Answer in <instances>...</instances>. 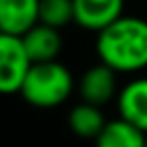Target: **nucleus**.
Segmentation results:
<instances>
[{
  "mask_svg": "<svg viewBox=\"0 0 147 147\" xmlns=\"http://www.w3.org/2000/svg\"><path fill=\"white\" fill-rule=\"evenodd\" d=\"M67 121H69V129L83 139H97L103 127L107 125V119L101 107L85 103V101H81L79 105L71 109Z\"/></svg>",
  "mask_w": 147,
  "mask_h": 147,
  "instance_id": "nucleus-10",
  "label": "nucleus"
},
{
  "mask_svg": "<svg viewBox=\"0 0 147 147\" xmlns=\"http://www.w3.org/2000/svg\"><path fill=\"white\" fill-rule=\"evenodd\" d=\"M119 117L147 133V77L129 81L117 95Z\"/></svg>",
  "mask_w": 147,
  "mask_h": 147,
  "instance_id": "nucleus-7",
  "label": "nucleus"
},
{
  "mask_svg": "<svg viewBox=\"0 0 147 147\" xmlns=\"http://www.w3.org/2000/svg\"><path fill=\"white\" fill-rule=\"evenodd\" d=\"M117 75L111 67L99 63L91 69H87L79 81V95L81 101L103 107L111 99H115L117 93Z\"/></svg>",
  "mask_w": 147,
  "mask_h": 147,
  "instance_id": "nucleus-5",
  "label": "nucleus"
},
{
  "mask_svg": "<svg viewBox=\"0 0 147 147\" xmlns=\"http://www.w3.org/2000/svg\"><path fill=\"white\" fill-rule=\"evenodd\" d=\"M40 0H0V32L24 36L38 24Z\"/></svg>",
  "mask_w": 147,
  "mask_h": 147,
  "instance_id": "nucleus-6",
  "label": "nucleus"
},
{
  "mask_svg": "<svg viewBox=\"0 0 147 147\" xmlns=\"http://www.w3.org/2000/svg\"><path fill=\"white\" fill-rule=\"evenodd\" d=\"M22 38L24 51L30 59V63H51L57 61V57L63 51V36L59 28L47 26V24H34Z\"/></svg>",
  "mask_w": 147,
  "mask_h": 147,
  "instance_id": "nucleus-8",
  "label": "nucleus"
},
{
  "mask_svg": "<svg viewBox=\"0 0 147 147\" xmlns=\"http://www.w3.org/2000/svg\"><path fill=\"white\" fill-rule=\"evenodd\" d=\"M30 65L22 38L0 32V95L20 93Z\"/></svg>",
  "mask_w": 147,
  "mask_h": 147,
  "instance_id": "nucleus-3",
  "label": "nucleus"
},
{
  "mask_svg": "<svg viewBox=\"0 0 147 147\" xmlns=\"http://www.w3.org/2000/svg\"><path fill=\"white\" fill-rule=\"evenodd\" d=\"M97 57L115 73H139L147 69V20L121 16L97 32Z\"/></svg>",
  "mask_w": 147,
  "mask_h": 147,
  "instance_id": "nucleus-1",
  "label": "nucleus"
},
{
  "mask_svg": "<svg viewBox=\"0 0 147 147\" xmlns=\"http://www.w3.org/2000/svg\"><path fill=\"white\" fill-rule=\"evenodd\" d=\"M145 147H147V139H145Z\"/></svg>",
  "mask_w": 147,
  "mask_h": 147,
  "instance_id": "nucleus-12",
  "label": "nucleus"
},
{
  "mask_svg": "<svg viewBox=\"0 0 147 147\" xmlns=\"http://www.w3.org/2000/svg\"><path fill=\"white\" fill-rule=\"evenodd\" d=\"M38 22L53 26V28H63L69 22H75V6L73 0H40L38 8Z\"/></svg>",
  "mask_w": 147,
  "mask_h": 147,
  "instance_id": "nucleus-11",
  "label": "nucleus"
},
{
  "mask_svg": "<svg viewBox=\"0 0 147 147\" xmlns=\"http://www.w3.org/2000/svg\"><path fill=\"white\" fill-rule=\"evenodd\" d=\"M75 91L73 73L59 61L34 63L20 87V97L36 109H55Z\"/></svg>",
  "mask_w": 147,
  "mask_h": 147,
  "instance_id": "nucleus-2",
  "label": "nucleus"
},
{
  "mask_svg": "<svg viewBox=\"0 0 147 147\" xmlns=\"http://www.w3.org/2000/svg\"><path fill=\"white\" fill-rule=\"evenodd\" d=\"M145 131L119 117L107 121V125L95 139V147H145Z\"/></svg>",
  "mask_w": 147,
  "mask_h": 147,
  "instance_id": "nucleus-9",
  "label": "nucleus"
},
{
  "mask_svg": "<svg viewBox=\"0 0 147 147\" xmlns=\"http://www.w3.org/2000/svg\"><path fill=\"white\" fill-rule=\"evenodd\" d=\"M73 6L75 22L97 34L123 16L125 0H73Z\"/></svg>",
  "mask_w": 147,
  "mask_h": 147,
  "instance_id": "nucleus-4",
  "label": "nucleus"
}]
</instances>
